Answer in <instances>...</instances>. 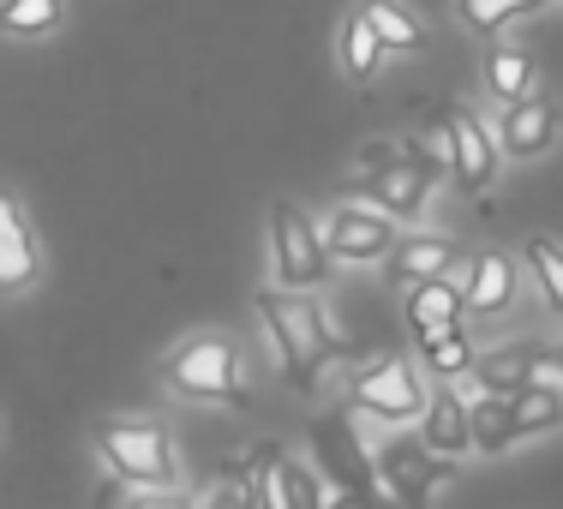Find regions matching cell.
Listing matches in <instances>:
<instances>
[{"instance_id":"cell-1","label":"cell","mask_w":563,"mask_h":509,"mask_svg":"<svg viewBox=\"0 0 563 509\" xmlns=\"http://www.w3.org/2000/svg\"><path fill=\"white\" fill-rule=\"evenodd\" d=\"M258 324L271 336L276 359H282V378L294 384L300 396H318L324 384V359H330V324L306 294H288V288H264L258 300Z\"/></svg>"},{"instance_id":"cell-2","label":"cell","mask_w":563,"mask_h":509,"mask_svg":"<svg viewBox=\"0 0 563 509\" xmlns=\"http://www.w3.org/2000/svg\"><path fill=\"white\" fill-rule=\"evenodd\" d=\"M163 384L180 401H210V408H252V384H246V359L240 347L205 330V336H186L168 347L163 359Z\"/></svg>"},{"instance_id":"cell-3","label":"cell","mask_w":563,"mask_h":509,"mask_svg":"<svg viewBox=\"0 0 563 509\" xmlns=\"http://www.w3.org/2000/svg\"><path fill=\"white\" fill-rule=\"evenodd\" d=\"M90 444L109 462V474L126 491H151V486H180V450H174L163 420H120L102 413L90 420Z\"/></svg>"},{"instance_id":"cell-4","label":"cell","mask_w":563,"mask_h":509,"mask_svg":"<svg viewBox=\"0 0 563 509\" xmlns=\"http://www.w3.org/2000/svg\"><path fill=\"white\" fill-rule=\"evenodd\" d=\"M330 240H324V222H312L294 198H276L271 204V276L276 288L288 294H312L330 283Z\"/></svg>"},{"instance_id":"cell-5","label":"cell","mask_w":563,"mask_h":509,"mask_svg":"<svg viewBox=\"0 0 563 509\" xmlns=\"http://www.w3.org/2000/svg\"><path fill=\"white\" fill-rule=\"evenodd\" d=\"M347 401L360 413L384 425H408L426 413V384H420V366L401 354H384V359H366V366L347 372Z\"/></svg>"},{"instance_id":"cell-6","label":"cell","mask_w":563,"mask_h":509,"mask_svg":"<svg viewBox=\"0 0 563 509\" xmlns=\"http://www.w3.org/2000/svg\"><path fill=\"white\" fill-rule=\"evenodd\" d=\"M455 479V462H444L438 450H426L420 438H401L378 455V486L372 498L390 509H432V498Z\"/></svg>"},{"instance_id":"cell-7","label":"cell","mask_w":563,"mask_h":509,"mask_svg":"<svg viewBox=\"0 0 563 509\" xmlns=\"http://www.w3.org/2000/svg\"><path fill=\"white\" fill-rule=\"evenodd\" d=\"M306 438H312V462H318V474H324L330 486H354V491L378 486V462H372L366 444H360V432H354L347 413H318Z\"/></svg>"},{"instance_id":"cell-8","label":"cell","mask_w":563,"mask_h":509,"mask_svg":"<svg viewBox=\"0 0 563 509\" xmlns=\"http://www.w3.org/2000/svg\"><path fill=\"white\" fill-rule=\"evenodd\" d=\"M444 144H450V174L462 180V192H492V186H498L504 151H498V132L479 114L450 109L444 114Z\"/></svg>"},{"instance_id":"cell-9","label":"cell","mask_w":563,"mask_h":509,"mask_svg":"<svg viewBox=\"0 0 563 509\" xmlns=\"http://www.w3.org/2000/svg\"><path fill=\"white\" fill-rule=\"evenodd\" d=\"M324 240H330V258H336V264H378V258H390V252H396L401 234H396L390 210H378V204H342L336 217H330Z\"/></svg>"},{"instance_id":"cell-10","label":"cell","mask_w":563,"mask_h":509,"mask_svg":"<svg viewBox=\"0 0 563 509\" xmlns=\"http://www.w3.org/2000/svg\"><path fill=\"white\" fill-rule=\"evenodd\" d=\"M498 151L516 156V163H533V156H545L558 144L563 120H558V102L552 97H521V102H498Z\"/></svg>"},{"instance_id":"cell-11","label":"cell","mask_w":563,"mask_h":509,"mask_svg":"<svg viewBox=\"0 0 563 509\" xmlns=\"http://www.w3.org/2000/svg\"><path fill=\"white\" fill-rule=\"evenodd\" d=\"M401 318H408V336L413 342L450 336V330L467 324V288L455 283V276H426V283H408Z\"/></svg>"},{"instance_id":"cell-12","label":"cell","mask_w":563,"mask_h":509,"mask_svg":"<svg viewBox=\"0 0 563 509\" xmlns=\"http://www.w3.org/2000/svg\"><path fill=\"white\" fill-rule=\"evenodd\" d=\"M467 288V318H504L521 294V264L509 252H479L462 276Z\"/></svg>"},{"instance_id":"cell-13","label":"cell","mask_w":563,"mask_h":509,"mask_svg":"<svg viewBox=\"0 0 563 509\" xmlns=\"http://www.w3.org/2000/svg\"><path fill=\"white\" fill-rule=\"evenodd\" d=\"M420 444H426V450H438V455H467V450H474V425H467V396L455 390L450 378H438V390L426 396Z\"/></svg>"},{"instance_id":"cell-14","label":"cell","mask_w":563,"mask_h":509,"mask_svg":"<svg viewBox=\"0 0 563 509\" xmlns=\"http://www.w3.org/2000/svg\"><path fill=\"white\" fill-rule=\"evenodd\" d=\"M366 180H372V204L390 210L396 222H408V217H420V210H426V198H432V180H438V174L420 168L413 156H396L390 168L366 174Z\"/></svg>"},{"instance_id":"cell-15","label":"cell","mask_w":563,"mask_h":509,"mask_svg":"<svg viewBox=\"0 0 563 509\" xmlns=\"http://www.w3.org/2000/svg\"><path fill=\"white\" fill-rule=\"evenodd\" d=\"M36 283V240L24 222V204L0 192V294H24Z\"/></svg>"},{"instance_id":"cell-16","label":"cell","mask_w":563,"mask_h":509,"mask_svg":"<svg viewBox=\"0 0 563 509\" xmlns=\"http://www.w3.org/2000/svg\"><path fill=\"white\" fill-rule=\"evenodd\" d=\"M384 264H390V276L408 288V283H426V276H455L462 270V246L444 234H408V240H396V252Z\"/></svg>"},{"instance_id":"cell-17","label":"cell","mask_w":563,"mask_h":509,"mask_svg":"<svg viewBox=\"0 0 563 509\" xmlns=\"http://www.w3.org/2000/svg\"><path fill=\"white\" fill-rule=\"evenodd\" d=\"M540 366H545V347H533V342H509V347L474 354V378H479V390H492V396H516L521 384L540 378Z\"/></svg>"},{"instance_id":"cell-18","label":"cell","mask_w":563,"mask_h":509,"mask_svg":"<svg viewBox=\"0 0 563 509\" xmlns=\"http://www.w3.org/2000/svg\"><path fill=\"white\" fill-rule=\"evenodd\" d=\"M360 19L372 24V36H378L390 55H420L426 48V19L408 0H360Z\"/></svg>"},{"instance_id":"cell-19","label":"cell","mask_w":563,"mask_h":509,"mask_svg":"<svg viewBox=\"0 0 563 509\" xmlns=\"http://www.w3.org/2000/svg\"><path fill=\"white\" fill-rule=\"evenodd\" d=\"M479 73H486V90L498 102H521V97L540 90V66H533V55L516 43H492L486 60H479Z\"/></svg>"},{"instance_id":"cell-20","label":"cell","mask_w":563,"mask_h":509,"mask_svg":"<svg viewBox=\"0 0 563 509\" xmlns=\"http://www.w3.org/2000/svg\"><path fill=\"white\" fill-rule=\"evenodd\" d=\"M390 48L372 36V24L360 19V7L342 19V31H336V66H342V78H354V85H366V78H378V66Z\"/></svg>"},{"instance_id":"cell-21","label":"cell","mask_w":563,"mask_h":509,"mask_svg":"<svg viewBox=\"0 0 563 509\" xmlns=\"http://www.w3.org/2000/svg\"><path fill=\"white\" fill-rule=\"evenodd\" d=\"M509 420H516V438H540V432H558L563 425V384H521L509 396Z\"/></svg>"},{"instance_id":"cell-22","label":"cell","mask_w":563,"mask_h":509,"mask_svg":"<svg viewBox=\"0 0 563 509\" xmlns=\"http://www.w3.org/2000/svg\"><path fill=\"white\" fill-rule=\"evenodd\" d=\"M66 24V0H0V36L43 43Z\"/></svg>"},{"instance_id":"cell-23","label":"cell","mask_w":563,"mask_h":509,"mask_svg":"<svg viewBox=\"0 0 563 509\" xmlns=\"http://www.w3.org/2000/svg\"><path fill=\"white\" fill-rule=\"evenodd\" d=\"M467 425H474V450L479 455H504L516 444V420H509V396H467Z\"/></svg>"},{"instance_id":"cell-24","label":"cell","mask_w":563,"mask_h":509,"mask_svg":"<svg viewBox=\"0 0 563 509\" xmlns=\"http://www.w3.org/2000/svg\"><path fill=\"white\" fill-rule=\"evenodd\" d=\"M282 444H258L252 450V462H246V498H252V509H288V474H282Z\"/></svg>"},{"instance_id":"cell-25","label":"cell","mask_w":563,"mask_h":509,"mask_svg":"<svg viewBox=\"0 0 563 509\" xmlns=\"http://www.w3.org/2000/svg\"><path fill=\"white\" fill-rule=\"evenodd\" d=\"M545 7H552V0H455V19L474 36H498L516 19H533V12H545Z\"/></svg>"},{"instance_id":"cell-26","label":"cell","mask_w":563,"mask_h":509,"mask_svg":"<svg viewBox=\"0 0 563 509\" xmlns=\"http://www.w3.org/2000/svg\"><path fill=\"white\" fill-rule=\"evenodd\" d=\"M420 347V366L432 372V378H467L474 372V342H467V324L450 330V336H432V342H413Z\"/></svg>"},{"instance_id":"cell-27","label":"cell","mask_w":563,"mask_h":509,"mask_svg":"<svg viewBox=\"0 0 563 509\" xmlns=\"http://www.w3.org/2000/svg\"><path fill=\"white\" fill-rule=\"evenodd\" d=\"M521 264H528V276L540 283L545 306H552V312H563V240L533 234V240H528V252H521Z\"/></svg>"},{"instance_id":"cell-28","label":"cell","mask_w":563,"mask_h":509,"mask_svg":"<svg viewBox=\"0 0 563 509\" xmlns=\"http://www.w3.org/2000/svg\"><path fill=\"white\" fill-rule=\"evenodd\" d=\"M288 474V509H324V474L306 462H282Z\"/></svg>"},{"instance_id":"cell-29","label":"cell","mask_w":563,"mask_h":509,"mask_svg":"<svg viewBox=\"0 0 563 509\" xmlns=\"http://www.w3.org/2000/svg\"><path fill=\"white\" fill-rule=\"evenodd\" d=\"M126 509H198L180 486H151V491H132Z\"/></svg>"},{"instance_id":"cell-30","label":"cell","mask_w":563,"mask_h":509,"mask_svg":"<svg viewBox=\"0 0 563 509\" xmlns=\"http://www.w3.org/2000/svg\"><path fill=\"white\" fill-rule=\"evenodd\" d=\"M324 509H384L372 491H354V486H330L324 479Z\"/></svg>"},{"instance_id":"cell-31","label":"cell","mask_w":563,"mask_h":509,"mask_svg":"<svg viewBox=\"0 0 563 509\" xmlns=\"http://www.w3.org/2000/svg\"><path fill=\"white\" fill-rule=\"evenodd\" d=\"M198 509H252V498H246V479H228V486H217Z\"/></svg>"},{"instance_id":"cell-32","label":"cell","mask_w":563,"mask_h":509,"mask_svg":"<svg viewBox=\"0 0 563 509\" xmlns=\"http://www.w3.org/2000/svg\"><path fill=\"white\" fill-rule=\"evenodd\" d=\"M396 156H401V144L378 139V144H366V151H360V168H366V174H378V168H390Z\"/></svg>"},{"instance_id":"cell-33","label":"cell","mask_w":563,"mask_h":509,"mask_svg":"<svg viewBox=\"0 0 563 509\" xmlns=\"http://www.w3.org/2000/svg\"><path fill=\"white\" fill-rule=\"evenodd\" d=\"M552 359H558V372H563V342H558V347H552Z\"/></svg>"},{"instance_id":"cell-34","label":"cell","mask_w":563,"mask_h":509,"mask_svg":"<svg viewBox=\"0 0 563 509\" xmlns=\"http://www.w3.org/2000/svg\"><path fill=\"white\" fill-rule=\"evenodd\" d=\"M0 438H7V425H0Z\"/></svg>"}]
</instances>
